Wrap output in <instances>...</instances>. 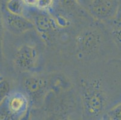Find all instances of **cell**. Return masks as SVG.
Masks as SVG:
<instances>
[{"label": "cell", "mask_w": 121, "mask_h": 120, "mask_svg": "<svg viewBox=\"0 0 121 120\" xmlns=\"http://www.w3.org/2000/svg\"><path fill=\"white\" fill-rule=\"evenodd\" d=\"M82 100L87 113L91 116H99L104 109L105 97L99 85L89 86L82 94Z\"/></svg>", "instance_id": "cell-1"}, {"label": "cell", "mask_w": 121, "mask_h": 120, "mask_svg": "<svg viewBox=\"0 0 121 120\" xmlns=\"http://www.w3.org/2000/svg\"><path fill=\"white\" fill-rule=\"evenodd\" d=\"M119 4L116 0H87V6L93 16L104 19L114 17Z\"/></svg>", "instance_id": "cell-2"}, {"label": "cell", "mask_w": 121, "mask_h": 120, "mask_svg": "<svg viewBox=\"0 0 121 120\" xmlns=\"http://www.w3.org/2000/svg\"><path fill=\"white\" fill-rule=\"evenodd\" d=\"M38 59V52L36 48L29 45H24L15 54L14 62L21 70H29L36 65Z\"/></svg>", "instance_id": "cell-3"}, {"label": "cell", "mask_w": 121, "mask_h": 120, "mask_svg": "<svg viewBox=\"0 0 121 120\" xmlns=\"http://www.w3.org/2000/svg\"><path fill=\"white\" fill-rule=\"evenodd\" d=\"M77 42L81 52L91 54L98 49L101 43V37L96 30L88 29L78 36Z\"/></svg>", "instance_id": "cell-4"}, {"label": "cell", "mask_w": 121, "mask_h": 120, "mask_svg": "<svg viewBox=\"0 0 121 120\" xmlns=\"http://www.w3.org/2000/svg\"><path fill=\"white\" fill-rule=\"evenodd\" d=\"M4 19L7 28L15 34H21L35 27L34 23L23 15H13L7 11Z\"/></svg>", "instance_id": "cell-5"}, {"label": "cell", "mask_w": 121, "mask_h": 120, "mask_svg": "<svg viewBox=\"0 0 121 120\" xmlns=\"http://www.w3.org/2000/svg\"><path fill=\"white\" fill-rule=\"evenodd\" d=\"M5 102L8 109L17 117L22 116L28 109V100L25 94L22 92L10 93Z\"/></svg>", "instance_id": "cell-6"}, {"label": "cell", "mask_w": 121, "mask_h": 120, "mask_svg": "<svg viewBox=\"0 0 121 120\" xmlns=\"http://www.w3.org/2000/svg\"><path fill=\"white\" fill-rule=\"evenodd\" d=\"M37 13L34 17V24L41 31L55 30L57 28V22L43 11Z\"/></svg>", "instance_id": "cell-7"}, {"label": "cell", "mask_w": 121, "mask_h": 120, "mask_svg": "<svg viewBox=\"0 0 121 120\" xmlns=\"http://www.w3.org/2000/svg\"><path fill=\"white\" fill-rule=\"evenodd\" d=\"M45 87V81L42 79L32 77L26 79L24 82V88L28 94L35 96L40 94Z\"/></svg>", "instance_id": "cell-8"}, {"label": "cell", "mask_w": 121, "mask_h": 120, "mask_svg": "<svg viewBox=\"0 0 121 120\" xmlns=\"http://www.w3.org/2000/svg\"><path fill=\"white\" fill-rule=\"evenodd\" d=\"M25 7L22 0H9L6 3V10L10 13L17 15H22L25 12Z\"/></svg>", "instance_id": "cell-9"}, {"label": "cell", "mask_w": 121, "mask_h": 120, "mask_svg": "<svg viewBox=\"0 0 121 120\" xmlns=\"http://www.w3.org/2000/svg\"><path fill=\"white\" fill-rule=\"evenodd\" d=\"M10 86L5 79L0 77V105L10 94Z\"/></svg>", "instance_id": "cell-10"}, {"label": "cell", "mask_w": 121, "mask_h": 120, "mask_svg": "<svg viewBox=\"0 0 121 120\" xmlns=\"http://www.w3.org/2000/svg\"><path fill=\"white\" fill-rule=\"evenodd\" d=\"M17 116L11 113L5 103L0 105V120H17Z\"/></svg>", "instance_id": "cell-11"}, {"label": "cell", "mask_w": 121, "mask_h": 120, "mask_svg": "<svg viewBox=\"0 0 121 120\" xmlns=\"http://www.w3.org/2000/svg\"><path fill=\"white\" fill-rule=\"evenodd\" d=\"M107 116L110 120H121V103L111 109Z\"/></svg>", "instance_id": "cell-12"}, {"label": "cell", "mask_w": 121, "mask_h": 120, "mask_svg": "<svg viewBox=\"0 0 121 120\" xmlns=\"http://www.w3.org/2000/svg\"><path fill=\"white\" fill-rule=\"evenodd\" d=\"M54 0H37L36 8L40 11L48 10L54 5Z\"/></svg>", "instance_id": "cell-13"}, {"label": "cell", "mask_w": 121, "mask_h": 120, "mask_svg": "<svg viewBox=\"0 0 121 120\" xmlns=\"http://www.w3.org/2000/svg\"><path fill=\"white\" fill-rule=\"evenodd\" d=\"M113 22L116 28L121 27V3L119 4L116 14L113 17Z\"/></svg>", "instance_id": "cell-14"}, {"label": "cell", "mask_w": 121, "mask_h": 120, "mask_svg": "<svg viewBox=\"0 0 121 120\" xmlns=\"http://www.w3.org/2000/svg\"><path fill=\"white\" fill-rule=\"evenodd\" d=\"M4 36V29H3V20L0 16V58L3 55V43Z\"/></svg>", "instance_id": "cell-15"}, {"label": "cell", "mask_w": 121, "mask_h": 120, "mask_svg": "<svg viewBox=\"0 0 121 120\" xmlns=\"http://www.w3.org/2000/svg\"><path fill=\"white\" fill-rule=\"evenodd\" d=\"M112 33L115 40L121 45V27L116 28Z\"/></svg>", "instance_id": "cell-16"}, {"label": "cell", "mask_w": 121, "mask_h": 120, "mask_svg": "<svg viewBox=\"0 0 121 120\" xmlns=\"http://www.w3.org/2000/svg\"><path fill=\"white\" fill-rule=\"evenodd\" d=\"M22 1L26 7H29V8L36 7L37 3V0H22Z\"/></svg>", "instance_id": "cell-17"}]
</instances>
